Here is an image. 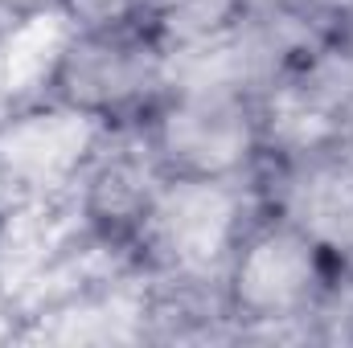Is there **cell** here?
Here are the masks:
<instances>
[{
  "mask_svg": "<svg viewBox=\"0 0 353 348\" xmlns=\"http://www.w3.org/2000/svg\"><path fill=\"white\" fill-rule=\"evenodd\" d=\"M333 259L288 217L271 213L234 246L222 274V303L243 324L239 336H312L308 320L329 291Z\"/></svg>",
  "mask_w": 353,
  "mask_h": 348,
  "instance_id": "cell-1",
  "label": "cell"
},
{
  "mask_svg": "<svg viewBox=\"0 0 353 348\" xmlns=\"http://www.w3.org/2000/svg\"><path fill=\"white\" fill-rule=\"evenodd\" d=\"M243 176H165L136 230L165 283H222L234 246L251 230Z\"/></svg>",
  "mask_w": 353,
  "mask_h": 348,
  "instance_id": "cell-2",
  "label": "cell"
},
{
  "mask_svg": "<svg viewBox=\"0 0 353 348\" xmlns=\"http://www.w3.org/2000/svg\"><path fill=\"white\" fill-rule=\"evenodd\" d=\"M50 94L103 123L152 111L165 94V41L148 25L74 29L54 66Z\"/></svg>",
  "mask_w": 353,
  "mask_h": 348,
  "instance_id": "cell-3",
  "label": "cell"
},
{
  "mask_svg": "<svg viewBox=\"0 0 353 348\" xmlns=\"http://www.w3.org/2000/svg\"><path fill=\"white\" fill-rule=\"evenodd\" d=\"M111 123L50 98L0 119V188L17 201H50L79 184Z\"/></svg>",
  "mask_w": 353,
  "mask_h": 348,
  "instance_id": "cell-4",
  "label": "cell"
},
{
  "mask_svg": "<svg viewBox=\"0 0 353 348\" xmlns=\"http://www.w3.org/2000/svg\"><path fill=\"white\" fill-rule=\"evenodd\" d=\"M144 135L165 176H243L263 156L255 102L243 98L161 94Z\"/></svg>",
  "mask_w": 353,
  "mask_h": 348,
  "instance_id": "cell-5",
  "label": "cell"
},
{
  "mask_svg": "<svg viewBox=\"0 0 353 348\" xmlns=\"http://www.w3.org/2000/svg\"><path fill=\"white\" fill-rule=\"evenodd\" d=\"M271 213L300 226L333 262L353 266V152L337 144L283 160L271 188Z\"/></svg>",
  "mask_w": 353,
  "mask_h": 348,
  "instance_id": "cell-6",
  "label": "cell"
},
{
  "mask_svg": "<svg viewBox=\"0 0 353 348\" xmlns=\"http://www.w3.org/2000/svg\"><path fill=\"white\" fill-rule=\"evenodd\" d=\"M161 180H165V168L157 164L144 131L123 135V131L107 127L103 144L94 148L90 164L74 184L79 188V213L103 234L136 238Z\"/></svg>",
  "mask_w": 353,
  "mask_h": 348,
  "instance_id": "cell-7",
  "label": "cell"
},
{
  "mask_svg": "<svg viewBox=\"0 0 353 348\" xmlns=\"http://www.w3.org/2000/svg\"><path fill=\"white\" fill-rule=\"evenodd\" d=\"M243 17L271 29L300 62L316 54L350 17V0H247Z\"/></svg>",
  "mask_w": 353,
  "mask_h": 348,
  "instance_id": "cell-8",
  "label": "cell"
},
{
  "mask_svg": "<svg viewBox=\"0 0 353 348\" xmlns=\"http://www.w3.org/2000/svg\"><path fill=\"white\" fill-rule=\"evenodd\" d=\"M243 4L247 0H148L144 21L165 45H176L234 25L243 17Z\"/></svg>",
  "mask_w": 353,
  "mask_h": 348,
  "instance_id": "cell-9",
  "label": "cell"
},
{
  "mask_svg": "<svg viewBox=\"0 0 353 348\" xmlns=\"http://www.w3.org/2000/svg\"><path fill=\"white\" fill-rule=\"evenodd\" d=\"M337 144H341V148H350V152H353V107L345 111V115H341V140H337Z\"/></svg>",
  "mask_w": 353,
  "mask_h": 348,
  "instance_id": "cell-10",
  "label": "cell"
},
{
  "mask_svg": "<svg viewBox=\"0 0 353 348\" xmlns=\"http://www.w3.org/2000/svg\"><path fill=\"white\" fill-rule=\"evenodd\" d=\"M350 270H353V266H350Z\"/></svg>",
  "mask_w": 353,
  "mask_h": 348,
  "instance_id": "cell-11",
  "label": "cell"
}]
</instances>
